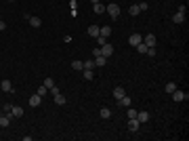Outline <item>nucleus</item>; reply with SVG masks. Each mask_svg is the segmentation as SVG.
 <instances>
[{
	"instance_id": "f257e3e1",
	"label": "nucleus",
	"mask_w": 189,
	"mask_h": 141,
	"mask_svg": "<svg viewBox=\"0 0 189 141\" xmlns=\"http://www.w3.org/2000/svg\"><path fill=\"white\" fill-rule=\"evenodd\" d=\"M105 11L109 13V17H111V19H118V17H120V6L116 4V2L107 4V6H105Z\"/></svg>"
},
{
	"instance_id": "f03ea898",
	"label": "nucleus",
	"mask_w": 189,
	"mask_h": 141,
	"mask_svg": "<svg viewBox=\"0 0 189 141\" xmlns=\"http://www.w3.org/2000/svg\"><path fill=\"white\" fill-rule=\"evenodd\" d=\"M170 95H172V101H187V99H189V95L183 93V91H179V89H175Z\"/></svg>"
},
{
	"instance_id": "7ed1b4c3",
	"label": "nucleus",
	"mask_w": 189,
	"mask_h": 141,
	"mask_svg": "<svg viewBox=\"0 0 189 141\" xmlns=\"http://www.w3.org/2000/svg\"><path fill=\"white\" fill-rule=\"evenodd\" d=\"M99 51H101V55H103V57H111V53H114V47H111L109 42H105L103 47H99Z\"/></svg>"
},
{
	"instance_id": "20e7f679",
	"label": "nucleus",
	"mask_w": 189,
	"mask_h": 141,
	"mask_svg": "<svg viewBox=\"0 0 189 141\" xmlns=\"http://www.w3.org/2000/svg\"><path fill=\"white\" fill-rule=\"evenodd\" d=\"M139 42H143V36H141V34H130V36H128V44L137 47Z\"/></svg>"
},
{
	"instance_id": "39448f33",
	"label": "nucleus",
	"mask_w": 189,
	"mask_h": 141,
	"mask_svg": "<svg viewBox=\"0 0 189 141\" xmlns=\"http://www.w3.org/2000/svg\"><path fill=\"white\" fill-rule=\"evenodd\" d=\"M139 126H141V122H139L137 118H128V129L132 131V133H137V131H139Z\"/></svg>"
},
{
	"instance_id": "423d86ee",
	"label": "nucleus",
	"mask_w": 189,
	"mask_h": 141,
	"mask_svg": "<svg viewBox=\"0 0 189 141\" xmlns=\"http://www.w3.org/2000/svg\"><path fill=\"white\" fill-rule=\"evenodd\" d=\"M27 103H30L32 107H38L40 103H42V97H40V95L36 93V95H32V97H30V101H27Z\"/></svg>"
},
{
	"instance_id": "0eeeda50",
	"label": "nucleus",
	"mask_w": 189,
	"mask_h": 141,
	"mask_svg": "<svg viewBox=\"0 0 189 141\" xmlns=\"http://www.w3.org/2000/svg\"><path fill=\"white\" fill-rule=\"evenodd\" d=\"M21 116H23V107H21V106H13L11 118H21Z\"/></svg>"
},
{
	"instance_id": "6e6552de",
	"label": "nucleus",
	"mask_w": 189,
	"mask_h": 141,
	"mask_svg": "<svg viewBox=\"0 0 189 141\" xmlns=\"http://www.w3.org/2000/svg\"><path fill=\"white\" fill-rule=\"evenodd\" d=\"M0 86H2V91H4V93H13V91H15L11 80H2V82H0Z\"/></svg>"
},
{
	"instance_id": "1a4fd4ad",
	"label": "nucleus",
	"mask_w": 189,
	"mask_h": 141,
	"mask_svg": "<svg viewBox=\"0 0 189 141\" xmlns=\"http://www.w3.org/2000/svg\"><path fill=\"white\" fill-rule=\"evenodd\" d=\"M71 70L82 72V70H84V61H80V59H74V61H71Z\"/></svg>"
},
{
	"instance_id": "9d476101",
	"label": "nucleus",
	"mask_w": 189,
	"mask_h": 141,
	"mask_svg": "<svg viewBox=\"0 0 189 141\" xmlns=\"http://www.w3.org/2000/svg\"><path fill=\"white\" fill-rule=\"evenodd\" d=\"M143 42H145L147 47H155V42H158V40H155V36H154V34H147L145 38H143Z\"/></svg>"
},
{
	"instance_id": "9b49d317",
	"label": "nucleus",
	"mask_w": 189,
	"mask_h": 141,
	"mask_svg": "<svg viewBox=\"0 0 189 141\" xmlns=\"http://www.w3.org/2000/svg\"><path fill=\"white\" fill-rule=\"evenodd\" d=\"M93 61H95V68H103V65L107 63V57H103V55H99V57H95Z\"/></svg>"
},
{
	"instance_id": "f8f14e48",
	"label": "nucleus",
	"mask_w": 189,
	"mask_h": 141,
	"mask_svg": "<svg viewBox=\"0 0 189 141\" xmlns=\"http://www.w3.org/2000/svg\"><path fill=\"white\" fill-rule=\"evenodd\" d=\"M11 124V116H6L4 112H0V126H9Z\"/></svg>"
},
{
	"instance_id": "ddd939ff",
	"label": "nucleus",
	"mask_w": 189,
	"mask_h": 141,
	"mask_svg": "<svg viewBox=\"0 0 189 141\" xmlns=\"http://www.w3.org/2000/svg\"><path fill=\"white\" fill-rule=\"evenodd\" d=\"M130 103H132V99H130L128 95H124L122 99H118V106H122V107H128Z\"/></svg>"
},
{
	"instance_id": "4468645a",
	"label": "nucleus",
	"mask_w": 189,
	"mask_h": 141,
	"mask_svg": "<svg viewBox=\"0 0 189 141\" xmlns=\"http://www.w3.org/2000/svg\"><path fill=\"white\" fill-rule=\"evenodd\" d=\"M27 21H30L32 27H40V25H42V19H40V17H32V15H30V19H27Z\"/></svg>"
},
{
	"instance_id": "2eb2a0df",
	"label": "nucleus",
	"mask_w": 189,
	"mask_h": 141,
	"mask_svg": "<svg viewBox=\"0 0 189 141\" xmlns=\"http://www.w3.org/2000/svg\"><path fill=\"white\" fill-rule=\"evenodd\" d=\"M124 95H126V91H124L122 86H116V89H114V97H116V101H118V99H122Z\"/></svg>"
},
{
	"instance_id": "dca6fc26",
	"label": "nucleus",
	"mask_w": 189,
	"mask_h": 141,
	"mask_svg": "<svg viewBox=\"0 0 189 141\" xmlns=\"http://www.w3.org/2000/svg\"><path fill=\"white\" fill-rule=\"evenodd\" d=\"M172 21H175V23H183V21H185V13H175V15H172Z\"/></svg>"
},
{
	"instance_id": "f3484780",
	"label": "nucleus",
	"mask_w": 189,
	"mask_h": 141,
	"mask_svg": "<svg viewBox=\"0 0 189 141\" xmlns=\"http://www.w3.org/2000/svg\"><path fill=\"white\" fill-rule=\"evenodd\" d=\"M99 30H101V27H99V25H88V34L93 36V38H97V36H99Z\"/></svg>"
},
{
	"instance_id": "a211bd4d",
	"label": "nucleus",
	"mask_w": 189,
	"mask_h": 141,
	"mask_svg": "<svg viewBox=\"0 0 189 141\" xmlns=\"http://www.w3.org/2000/svg\"><path fill=\"white\" fill-rule=\"evenodd\" d=\"M137 120H139V122H147V120H149V114H147V112H137Z\"/></svg>"
},
{
	"instance_id": "6ab92c4d",
	"label": "nucleus",
	"mask_w": 189,
	"mask_h": 141,
	"mask_svg": "<svg viewBox=\"0 0 189 141\" xmlns=\"http://www.w3.org/2000/svg\"><path fill=\"white\" fill-rule=\"evenodd\" d=\"M99 36H111V27H109V25H103V27H101V30H99Z\"/></svg>"
},
{
	"instance_id": "aec40b11",
	"label": "nucleus",
	"mask_w": 189,
	"mask_h": 141,
	"mask_svg": "<svg viewBox=\"0 0 189 141\" xmlns=\"http://www.w3.org/2000/svg\"><path fill=\"white\" fill-rule=\"evenodd\" d=\"M65 101H67V99H65V97H63V93H59V95H55V103H57V106H65Z\"/></svg>"
},
{
	"instance_id": "412c9836",
	"label": "nucleus",
	"mask_w": 189,
	"mask_h": 141,
	"mask_svg": "<svg viewBox=\"0 0 189 141\" xmlns=\"http://www.w3.org/2000/svg\"><path fill=\"white\" fill-rule=\"evenodd\" d=\"M93 11L97 13V15H101V13H105V6H103L101 2H97V4H93Z\"/></svg>"
},
{
	"instance_id": "4be33fe9",
	"label": "nucleus",
	"mask_w": 189,
	"mask_h": 141,
	"mask_svg": "<svg viewBox=\"0 0 189 141\" xmlns=\"http://www.w3.org/2000/svg\"><path fill=\"white\" fill-rule=\"evenodd\" d=\"M101 118H103V120L111 118V110H109V107H101Z\"/></svg>"
},
{
	"instance_id": "5701e85b",
	"label": "nucleus",
	"mask_w": 189,
	"mask_h": 141,
	"mask_svg": "<svg viewBox=\"0 0 189 141\" xmlns=\"http://www.w3.org/2000/svg\"><path fill=\"white\" fill-rule=\"evenodd\" d=\"M135 48H137L139 53H147V48H149V47H147L145 42H139V44H137V47H135Z\"/></svg>"
},
{
	"instance_id": "b1692460",
	"label": "nucleus",
	"mask_w": 189,
	"mask_h": 141,
	"mask_svg": "<svg viewBox=\"0 0 189 141\" xmlns=\"http://www.w3.org/2000/svg\"><path fill=\"white\" fill-rule=\"evenodd\" d=\"M175 89H177V84H175V82H168V84H166V86H164V91H166V93H168V95L172 93Z\"/></svg>"
},
{
	"instance_id": "393cba45",
	"label": "nucleus",
	"mask_w": 189,
	"mask_h": 141,
	"mask_svg": "<svg viewBox=\"0 0 189 141\" xmlns=\"http://www.w3.org/2000/svg\"><path fill=\"white\" fill-rule=\"evenodd\" d=\"M36 93L40 95V97H44V95L48 93V89H46V86H44V84H40V86H38V91H36Z\"/></svg>"
},
{
	"instance_id": "a878e982",
	"label": "nucleus",
	"mask_w": 189,
	"mask_h": 141,
	"mask_svg": "<svg viewBox=\"0 0 189 141\" xmlns=\"http://www.w3.org/2000/svg\"><path fill=\"white\" fill-rule=\"evenodd\" d=\"M128 13L132 15V17H135V15H139V13H141V11H139V4H132V6L128 9Z\"/></svg>"
},
{
	"instance_id": "bb28decb",
	"label": "nucleus",
	"mask_w": 189,
	"mask_h": 141,
	"mask_svg": "<svg viewBox=\"0 0 189 141\" xmlns=\"http://www.w3.org/2000/svg\"><path fill=\"white\" fill-rule=\"evenodd\" d=\"M82 72H84V80H93V78H95L93 70H82Z\"/></svg>"
},
{
	"instance_id": "cd10ccee",
	"label": "nucleus",
	"mask_w": 189,
	"mask_h": 141,
	"mask_svg": "<svg viewBox=\"0 0 189 141\" xmlns=\"http://www.w3.org/2000/svg\"><path fill=\"white\" fill-rule=\"evenodd\" d=\"M84 70H95V61H84Z\"/></svg>"
},
{
	"instance_id": "c85d7f7f",
	"label": "nucleus",
	"mask_w": 189,
	"mask_h": 141,
	"mask_svg": "<svg viewBox=\"0 0 189 141\" xmlns=\"http://www.w3.org/2000/svg\"><path fill=\"white\" fill-rule=\"evenodd\" d=\"M44 86H46V89H50V86H53V84H55V80H53V78H44Z\"/></svg>"
},
{
	"instance_id": "c756f323",
	"label": "nucleus",
	"mask_w": 189,
	"mask_h": 141,
	"mask_svg": "<svg viewBox=\"0 0 189 141\" xmlns=\"http://www.w3.org/2000/svg\"><path fill=\"white\" fill-rule=\"evenodd\" d=\"M97 42H99V47H103V44L107 42V38L105 36H97Z\"/></svg>"
},
{
	"instance_id": "7c9ffc66",
	"label": "nucleus",
	"mask_w": 189,
	"mask_h": 141,
	"mask_svg": "<svg viewBox=\"0 0 189 141\" xmlns=\"http://www.w3.org/2000/svg\"><path fill=\"white\" fill-rule=\"evenodd\" d=\"M126 116H128V118H137V112H135V110L128 106V112H126Z\"/></svg>"
},
{
	"instance_id": "2f4dec72",
	"label": "nucleus",
	"mask_w": 189,
	"mask_h": 141,
	"mask_svg": "<svg viewBox=\"0 0 189 141\" xmlns=\"http://www.w3.org/2000/svg\"><path fill=\"white\" fill-rule=\"evenodd\" d=\"M48 91H50V93H53V97H55V95H59L61 91H59V86H55V84H53V86H50V89H48Z\"/></svg>"
},
{
	"instance_id": "473e14b6",
	"label": "nucleus",
	"mask_w": 189,
	"mask_h": 141,
	"mask_svg": "<svg viewBox=\"0 0 189 141\" xmlns=\"http://www.w3.org/2000/svg\"><path fill=\"white\" fill-rule=\"evenodd\" d=\"M147 9H149L147 2H139V11H147Z\"/></svg>"
},
{
	"instance_id": "72a5a7b5",
	"label": "nucleus",
	"mask_w": 189,
	"mask_h": 141,
	"mask_svg": "<svg viewBox=\"0 0 189 141\" xmlns=\"http://www.w3.org/2000/svg\"><path fill=\"white\" fill-rule=\"evenodd\" d=\"M4 30H6V23H4V21L0 19V32H4Z\"/></svg>"
},
{
	"instance_id": "f704fd0d",
	"label": "nucleus",
	"mask_w": 189,
	"mask_h": 141,
	"mask_svg": "<svg viewBox=\"0 0 189 141\" xmlns=\"http://www.w3.org/2000/svg\"><path fill=\"white\" fill-rule=\"evenodd\" d=\"M90 2H93V4H97V2H101V0H90Z\"/></svg>"
},
{
	"instance_id": "c9c22d12",
	"label": "nucleus",
	"mask_w": 189,
	"mask_h": 141,
	"mask_svg": "<svg viewBox=\"0 0 189 141\" xmlns=\"http://www.w3.org/2000/svg\"><path fill=\"white\" fill-rule=\"evenodd\" d=\"M9 2H15V0H9Z\"/></svg>"
}]
</instances>
